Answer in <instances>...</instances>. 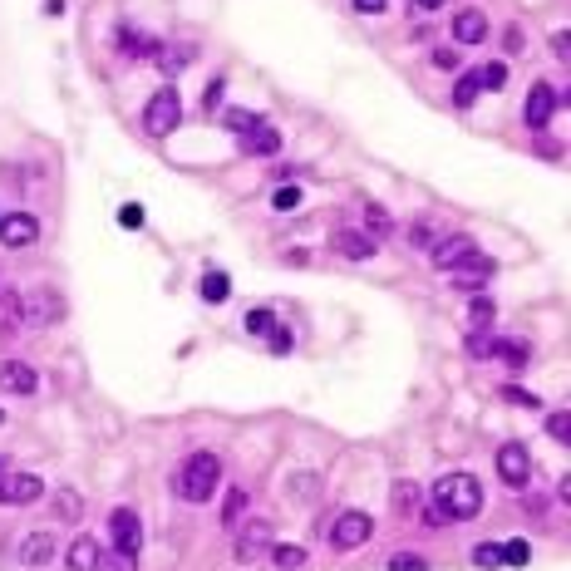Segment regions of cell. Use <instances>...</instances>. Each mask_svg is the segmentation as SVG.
I'll return each mask as SVG.
<instances>
[{
	"label": "cell",
	"instance_id": "cell-1",
	"mask_svg": "<svg viewBox=\"0 0 571 571\" xmlns=\"http://www.w3.org/2000/svg\"><path fill=\"white\" fill-rule=\"evenodd\" d=\"M433 513L444 522H468L483 513V483L473 473H444L433 483Z\"/></svg>",
	"mask_w": 571,
	"mask_h": 571
},
{
	"label": "cell",
	"instance_id": "cell-2",
	"mask_svg": "<svg viewBox=\"0 0 571 571\" xmlns=\"http://www.w3.org/2000/svg\"><path fill=\"white\" fill-rule=\"evenodd\" d=\"M217 483H222V458L192 454L188 464H182L173 488H178V497H188V503H208V497H217Z\"/></svg>",
	"mask_w": 571,
	"mask_h": 571
},
{
	"label": "cell",
	"instance_id": "cell-3",
	"mask_svg": "<svg viewBox=\"0 0 571 571\" xmlns=\"http://www.w3.org/2000/svg\"><path fill=\"white\" fill-rule=\"evenodd\" d=\"M182 124V99H178V89H158L148 104H143V128L153 133V138H168Z\"/></svg>",
	"mask_w": 571,
	"mask_h": 571
},
{
	"label": "cell",
	"instance_id": "cell-4",
	"mask_svg": "<svg viewBox=\"0 0 571 571\" xmlns=\"http://www.w3.org/2000/svg\"><path fill=\"white\" fill-rule=\"evenodd\" d=\"M370 532H374V517H370V513H360V507H350V513H340V517H335V527L325 532V537H331L335 552H355V546L370 542Z\"/></svg>",
	"mask_w": 571,
	"mask_h": 571
},
{
	"label": "cell",
	"instance_id": "cell-5",
	"mask_svg": "<svg viewBox=\"0 0 571 571\" xmlns=\"http://www.w3.org/2000/svg\"><path fill=\"white\" fill-rule=\"evenodd\" d=\"M65 315V301L55 296V291H25L20 296V325H50V321H59Z\"/></svg>",
	"mask_w": 571,
	"mask_h": 571
},
{
	"label": "cell",
	"instance_id": "cell-6",
	"mask_svg": "<svg viewBox=\"0 0 571 571\" xmlns=\"http://www.w3.org/2000/svg\"><path fill=\"white\" fill-rule=\"evenodd\" d=\"M108 537H114V552H124V556H138V546H143V522L133 507H114V517H108Z\"/></svg>",
	"mask_w": 571,
	"mask_h": 571
},
{
	"label": "cell",
	"instance_id": "cell-7",
	"mask_svg": "<svg viewBox=\"0 0 571 571\" xmlns=\"http://www.w3.org/2000/svg\"><path fill=\"white\" fill-rule=\"evenodd\" d=\"M497 473H503V483H513V488H527V483H532L527 444H503V448H497Z\"/></svg>",
	"mask_w": 571,
	"mask_h": 571
},
{
	"label": "cell",
	"instance_id": "cell-8",
	"mask_svg": "<svg viewBox=\"0 0 571 571\" xmlns=\"http://www.w3.org/2000/svg\"><path fill=\"white\" fill-rule=\"evenodd\" d=\"M556 104H562V94H556L552 84H532L527 104H522V118H527V128L537 133V128H546V124H552Z\"/></svg>",
	"mask_w": 571,
	"mask_h": 571
},
{
	"label": "cell",
	"instance_id": "cell-9",
	"mask_svg": "<svg viewBox=\"0 0 571 571\" xmlns=\"http://www.w3.org/2000/svg\"><path fill=\"white\" fill-rule=\"evenodd\" d=\"M448 271H454V286H468V291H478L483 281H493V271H497V266H493V257H483V251L473 247L468 257H464V261H454Z\"/></svg>",
	"mask_w": 571,
	"mask_h": 571
},
{
	"label": "cell",
	"instance_id": "cell-10",
	"mask_svg": "<svg viewBox=\"0 0 571 571\" xmlns=\"http://www.w3.org/2000/svg\"><path fill=\"white\" fill-rule=\"evenodd\" d=\"M40 237V222H35L30 212H10V217H0V247H30V241Z\"/></svg>",
	"mask_w": 571,
	"mask_h": 571
},
{
	"label": "cell",
	"instance_id": "cell-11",
	"mask_svg": "<svg viewBox=\"0 0 571 571\" xmlns=\"http://www.w3.org/2000/svg\"><path fill=\"white\" fill-rule=\"evenodd\" d=\"M0 390H5V394H35V390H40V380H35L30 364L0 360Z\"/></svg>",
	"mask_w": 571,
	"mask_h": 571
},
{
	"label": "cell",
	"instance_id": "cell-12",
	"mask_svg": "<svg viewBox=\"0 0 571 571\" xmlns=\"http://www.w3.org/2000/svg\"><path fill=\"white\" fill-rule=\"evenodd\" d=\"M257 552H271V522H257V517H251V527L237 537V562H251Z\"/></svg>",
	"mask_w": 571,
	"mask_h": 571
},
{
	"label": "cell",
	"instance_id": "cell-13",
	"mask_svg": "<svg viewBox=\"0 0 571 571\" xmlns=\"http://www.w3.org/2000/svg\"><path fill=\"white\" fill-rule=\"evenodd\" d=\"M40 493H45V483L35 478V473H10V478H5V493H0V503H20V507H25V503H35Z\"/></svg>",
	"mask_w": 571,
	"mask_h": 571
},
{
	"label": "cell",
	"instance_id": "cell-14",
	"mask_svg": "<svg viewBox=\"0 0 571 571\" xmlns=\"http://www.w3.org/2000/svg\"><path fill=\"white\" fill-rule=\"evenodd\" d=\"M454 40L458 45L488 40V15H483V10H458V15H454Z\"/></svg>",
	"mask_w": 571,
	"mask_h": 571
},
{
	"label": "cell",
	"instance_id": "cell-15",
	"mask_svg": "<svg viewBox=\"0 0 571 571\" xmlns=\"http://www.w3.org/2000/svg\"><path fill=\"white\" fill-rule=\"evenodd\" d=\"M241 148L257 153V158H271V153H281V133H276L271 124H251L247 133H241Z\"/></svg>",
	"mask_w": 571,
	"mask_h": 571
},
{
	"label": "cell",
	"instance_id": "cell-16",
	"mask_svg": "<svg viewBox=\"0 0 571 571\" xmlns=\"http://www.w3.org/2000/svg\"><path fill=\"white\" fill-rule=\"evenodd\" d=\"M104 566V546L94 537H75L69 542V571H99Z\"/></svg>",
	"mask_w": 571,
	"mask_h": 571
},
{
	"label": "cell",
	"instance_id": "cell-17",
	"mask_svg": "<svg viewBox=\"0 0 571 571\" xmlns=\"http://www.w3.org/2000/svg\"><path fill=\"white\" fill-rule=\"evenodd\" d=\"M158 69H163V75L168 79H178L182 75V69H188L192 65V59H198V50H192V45H158Z\"/></svg>",
	"mask_w": 571,
	"mask_h": 571
},
{
	"label": "cell",
	"instance_id": "cell-18",
	"mask_svg": "<svg viewBox=\"0 0 571 571\" xmlns=\"http://www.w3.org/2000/svg\"><path fill=\"white\" fill-rule=\"evenodd\" d=\"M55 556V537L50 532H35V537H25L15 546V562H25V566H45Z\"/></svg>",
	"mask_w": 571,
	"mask_h": 571
},
{
	"label": "cell",
	"instance_id": "cell-19",
	"mask_svg": "<svg viewBox=\"0 0 571 571\" xmlns=\"http://www.w3.org/2000/svg\"><path fill=\"white\" fill-rule=\"evenodd\" d=\"M335 251H340V257H350V261H364V257H374V241L364 237V232L340 227V232H335Z\"/></svg>",
	"mask_w": 571,
	"mask_h": 571
},
{
	"label": "cell",
	"instance_id": "cell-20",
	"mask_svg": "<svg viewBox=\"0 0 571 571\" xmlns=\"http://www.w3.org/2000/svg\"><path fill=\"white\" fill-rule=\"evenodd\" d=\"M468 251H473V237H464V232H458V237H444L439 247H433V266H439V271H448V266L464 261Z\"/></svg>",
	"mask_w": 571,
	"mask_h": 571
},
{
	"label": "cell",
	"instance_id": "cell-21",
	"mask_svg": "<svg viewBox=\"0 0 571 571\" xmlns=\"http://www.w3.org/2000/svg\"><path fill=\"white\" fill-rule=\"evenodd\" d=\"M20 331V291H0V340Z\"/></svg>",
	"mask_w": 571,
	"mask_h": 571
},
{
	"label": "cell",
	"instance_id": "cell-22",
	"mask_svg": "<svg viewBox=\"0 0 571 571\" xmlns=\"http://www.w3.org/2000/svg\"><path fill=\"white\" fill-rule=\"evenodd\" d=\"M118 45H124L128 59H153L158 55V40H153V35H143V30H124V35H118Z\"/></svg>",
	"mask_w": 571,
	"mask_h": 571
},
{
	"label": "cell",
	"instance_id": "cell-23",
	"mask_svg": "<svg viewBox=\"0 0 571 571\" xmlns=\"http://www.w3.org/2000/svg\"><path fill=\"white\" fill-rule=\"evenodd\" d=\"M390 227H394V222H390V212H384L380 202H370V208H364V237H370L374 247H380V241L390 237Z\"/></svg>",
	"mask_w": 571,
	"mask_h": 571
},
{
	"label": "cell",
	"instance_id": "cell-24",
	"mask_svg": "<svg viewBox=\"0 0 571 571\" xmlns=\"http://www.w3.org/2000/svg\"><path fill=\"white\" fill-rule=\"evenodd\" d=\"M227 296H232V276H227V271H208V276H202V301L222 306Z\"/></svg>",
	"mask_w": 571,
	"mask_h": 571
},
{
	"label": "cell",
	"instance_id": "cell-25",
	"mask_svg": "<svg viewBox=\"0 0 571 571\" xmlns=\"http://www.w3.org/2000/svg\"><path fill=\"white\" fill-rule=\"evenodd\" d=\"M79 513H84L79 493H75V488H59V493H55V517H59V522H79Z\"/></svg>",
	"mask_w": 571,
	"mask_h": 571
},
{
	"label": "cell",
	"instance_id": "cell-26",
	"mask_svg": "<svg viewBox=\"0 0 571 571\" xmlns=\"http://www.w3.org/2000/svg\"><path fill=\"white\" fill-rule=\"evenodd\" d=\"M394 513L399 517H414L419 513V488H414V483H394Z\"/></svg>",
	"mask_w": 571,
	"mask_h": 571
},
{
	"label": "cell",
	"instance_id": "cell-27",
	"mask_svg": "<svg viewBox=\"0 0 571 571\" xmlns=\"http://www.w3.org/2000/svg\"><path fill=\"white\" fill-rule=\"evenodd\" d=\"M493 315H497V306L488 296H473V306H468V321H473V331H488L493 325Z\"/></svg>",
	"mask_w": 571,
	"mask_h": 571
},
{
	"label": "cell",
	"instance_id": "cell-28",
	"mask_svg": "<svg viewBox=\"0 0 571 571\" xmlns=\"http://www.w3.org/2000/svg\"><path fill=\"white\" fill-rule=\"evenodd\" d=\"M271 562L296 571V566H306V546H271Z\"/></svg>",
	"mask_w": 571,
	"mask_h": 571
},
{
	"label": "cell",
	"instance_id": "cell-29",
	"mask_svg": "<svg viewBox=\"0 0 571 571\" xmlns=\"http://www.w3.org/2000/svg\"><path fill=\"white\" fill-rule=\"evenodd\" d=\"M241 513H247V493H232V497H227V507H222V527H237V522H241Z\"/></svg>",
	"mask_w": 571,
	"mask_h": 571
},
{
	"label": "cell",
	"instance_id": "cell-30",
	"mask_svg": "<svg viewBox=\"0 0 571 571\" xmlns=\"http://www.w3.org/2000/svg\"><path fill=\"white\" fill-rule=\"evenodd\" d=\"M247 335H271V325H276V315L271 311H247Z\"/></svg>",
	"mask_w": 571,
	"mask_h": 571
},
{
	"label": "cell",
	"instance_id": "cell-31",
	"mask_svg": "<svg viewBox=\"0 0 571 571\" xmlns=\"http://www.w3.org/2000/svg\"><path fill=\"white\" fill-rule=\"evenodd\" d=\"M473 99H478V75H464V79L454 84V104H458V108H468Z\"/></svg>",
	"mask_w": 571,
	"mask_h": 571
},
{
	"label": "cell",
	"instance_id": "cell-32",
	"mask_svg": "<svg viewBox=\"0 0 571 571\" xmlns=\"http://www.w3.org/2000/svg\"><path fill=\"white\" fill-rule=\"evenodd\" d=\"M390 571H429V562H423L419 552H394L390 556Z\"/></svg>",
	"mask_w": 571,
	"mask_h": 571
},
{
	"label": "cell",
	"instance_id": "cell-33",
	"mask_svg": "<svg viewBox=\"0 0 571 571\" xmlns=\"http://www.w3.org/2000/svg\"><path fill=\"white\" fill-rule=\"evenodd\" d=\"M527 556H532V546L522 542V537L503 546V566H527Z\"/></svg>",
	"mask_w": 571,
	"mask_h": 571
},
{
	"label": "cell",
	"instance_id": "cell-34",
	"mask_svg": "<svg viewBox=\"0 0 571 571\" xmlns=\"http://www.w3.org/2000/svg\"><path fill=\"white\" fill-rule=\"evenodd\" d=\"M503 84H507V65H483L478 89H503Z\"/></svg>",
	"mask_w": 571,
	"mask_h": 571
},
{
	"label": "cell",
	"instance_id": "cell-35",
	"mask_svg": "<svg viewBox=\"0 0 571 571\" xmlns=\"http://www.w3.org/2000/svg\"><path fill=\"white\" fill-rule=\"evenodd\" d=\"M546 433H552L556 444H571V414H552L546 419Z\"/></svg>",
	"mask_w": 571,
	"mask_h": 571
},
{
	"label": "cell",
	"instance_id": "cell-36",
	"mask_svg": "<svg viewBox=\"0 0 571 571\" xmlns=\"http://www.w3.org/2000/svg\"><path fill=\"white\" fill-rule=\"evenodd\" d=\"M473 562H478V566H503V546H497V542H483L478 552H473Z\"/></svg>",
	"mask_w": 571,
	"mask_h": 571
},
{
	"label": "cell",
	"instance_id": "cell-37",
	"mask_svg": "<svg viewBox=\"0 0 571 571\" xmlns=\"http://www.w3.org/2000/svg\"><path fill=\"white\" fill-rule=\"evenodd\" d=\"M503 399H507V404H517V409H537V404H542V399H537V394L517 390V384H507V390H503Z\"/></svg>",
	"mask_w": 571,
	"mask_h": 571
},
{
	"label": "cell",
	"instance_id": "cell-38",
	"mask_svg": "<svg viewBox=\"0 0 571 571\" xmlns=\"http://www.w3.org/2000/svg\"><path fill=\"white\" fill-rule=\"evenodd\" d=\"M301 208V188H281L276 192V212H296Z\"/></svg>",
	"mask_w": 571,
	"mask_h": 571
},
{
	"label": "cell",
	"instance_id": "cell-39",
	"mask_svg": "<svg viewBox=\"0 0 571 571\" xmlns=\"http://www.w3.org/2000/svg\"><path fill=\"white\" fill-rule=\"evenodd\" d=\"M251 124H257V118H251L247 108H232V114H227V128H232V133H247Z\"/></svg>",
	"mask_w": 571,
	"mask_h": 571
},
{
	"label": "cell",
	"instance_id": "cell-40",
	"mask_svg": "<svg viewBox=\"0 0 571 571\" xmlns=\"http://www.w3.org/2000/svg\"><path fill=\"white\" fill-rule=\"evenodd\" d=\"M271 350H276V355H286V350H291V331H286V325H271Z\"/></svg>",
	"mask_w": 571,
	"mask_h": 571
},
{
	"label": "cell",
	"instance_id": "cell-41",
	"mask_svg": "<svg viewBox=\"0 0 571 571\" xmlns=\"http://www.w3.org/2000/svg\"><path fill=\"white\" fill-rule=\"evenodd\" d=\"M118 222H124V227H143V208H138V202H128V208L118 212Z\"/></svg>",
	"mask_w": 571,
	"mask_h": 571
},
{
	"label": "cell",
	"instance_id": "cell-42",
	"mask_svg": "<svg viewBox=\"0 0 571 571\" xmlns=\"http://www.w3.org/2000/svg\"><path fill=\"white\" fill-rule=\"evenodd\" d=\"M552 50H556V59H571V35H566V30L552 35Z\"/></svg>",
	"mask_w": 571,
	"mask_h": 571
},
{
	"label": "cell",
	"instance_id": "cell-43",
	"mask_svg": "<svg viewBox=\"0 0 571 571\" xmlns=\"http://www.w3.org/2000/svg\"><path fill=\"white\" fill-rule=\"evenodd\" d=\"M433 65H439V69H458V50H433Z\"/></svg>",
	"mask_w": 571,
	"mask_h": 571
},
{
	"label": "cell",
	"instance_id": "cell-44",
	"mask_svg": "<svg viewBox=\"0 0 571 571\" xmlns=\"http://www.w3.org/2000/svg\"><path fill=\"white\" fill-rule=\"evenodd\" d=\"M355 10H360V15H380L384 0H355Z\"/></svg>",
	"mask_w": 571,
	"mask_h": 571
},
{
	"label": "cell",
	"instance_id": "cell-45",
	"mask_svg": "<svg viewBox=\"0 0 571 571\" xmlns=\"http://www.w3.org/2000/svg\"><path fill=\"white\" fill-rule=\"evenodd\" d=\"M133 566H138V556H124V552H118V556H114V566H108V571H133Z\"/></svg>",
	"mask_w": 571,
	"mask_h": 571
},
{
	"label": "cell",
	"instance_id": "cell-46",
	"mask_svg": "<svg viewBox=\"0 0 571 571\" xmlns=\"http://www.w3.org/2000/svg\"><path fill=\"white\" fill-rule=\"evenodd\" d=\"M217 104H222V79L208 84V108H217Z\"/></svg>",
	"mask_w": 571,
	"mask_h": 571
},
{
	"label": "cell",
	"instance_id": "cell-47",
	"mask_svg": "<svg viewBox=\"0 0 571 571\" xmlns=\"http://www.w3.org/2000/svg\"><path fill=\"white\" fill-rule=\"evenodd\" d=\"M45 15H65V0H45Z\"/></svg>",
	"mask_w": 571,
	"mask_h": 571
},
{
	"label": "cell",
	"instance_id": "cell-48",
	"mask_svg": "<svg viewBox=\"0 0 571 571\" xmlns=\"http://www.w3.org/2000/svg\"><path fill=\"white\" fill-rule=\"evenodd\" d=\"M419 10H444V0H414Z\"/></svg>",
	"mask_w": 571,
	"mask_h": 571
},
{
	"label": "cell",
	"instance_id": "cell-49",
	"mask_svg": "<svg viewBox=\"0 0 571 571\" xmlns=\"http://www.w3.org/2000/svg\"><path fill=\"white\" fill-rule=\"evenodd\" d=\"M5 478H10V468H5V458H0V493H5Z\"/></svg>",
	"mask_w": 571,
	"mask_h": 571
},
{
	"label": "cell",
	"instance_id": "cell-50",
	"mask_svg": "<svg viewBox=\"0 0 571 571\" xmlns=\"http://www.w3.org/2000/svg\"><path fill=\"white\" fill-rule=\"evenodd\" d=\"M0 419H5V414H0Z\"/></svg>",
	"mask_w": 571,
	"mask_h": 571
}]
</instances>
